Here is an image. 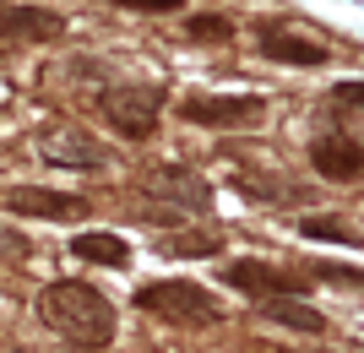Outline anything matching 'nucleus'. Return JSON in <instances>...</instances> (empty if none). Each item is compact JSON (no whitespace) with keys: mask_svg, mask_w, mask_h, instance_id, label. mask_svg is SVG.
<instances>
[{"mask_svg":"<svg viewBox=\"0 0 364 353\" xmlns=\"http://www.w3.org/2000/svg\"><path fill=\"white\" fill-rule=\"evenodd\" d=\"M38 321L71 348H109L114 342V305L92 283H76V277H60L38 293Z\"/></svg>","mask_w":364,"mask_h":353,"instance_id":"nucleus-1","label":"nucleus"},{"mask_svg":"<svg viewBox=\"0 0 364 353\" xmlns=\"http://www.w3.org/2000/svg\"><path fill=\"white\" fill-rule=\"evenodd\" d=\"M136 305L147 310V315H158V321H174V326H213V321H223V310H218L213 293L196 288V283H180V277L147 283V288L136 293Z\"/></svg>","mask_w":364,"mask_h":353,"instance_id":"nucleus-2","label":"nucleus"},{"mask_svg":"<svg viewBox=\"0 0 364 353\" xmlns=\"http://www.w3.org/2000/svg\"><path fill=\"white\" fill-rule=\"evenodd\" d=\"M98 109H104V120L114 125L120 136L141 141V136H152V125H158L164 87H109L104 98H98Z\"/></svg>","mask_w":364,"mask_h":353,"instance_id":"nucleus-3","label":"nucleus"},{"mask_svg":"<svg viewBox=\"0 0 364 353\" xmlns=\"http://www.w3.org/2000/svg\"><path fill=\"white\" fill-rule=\"evenodd\" d=\"M223 283L240 293H256V299H272V293H294L299 299L310 288V277L294 272V266H272V261H234L223 266Z\"/></svg>","mask_w":364,"mask_h":353,"instance_id":"nucleus-4","label":"nucleus"},{"mask_svg":"<svg viewBox=\"0 0 364 353\" xmlns=\"http://www.w3.org/2000/svg\"><path fill=\"white\" fill-rule=\"evenodd\" d=\"M180 114L191 125H240L261 114V98L256 92H191L180 104Z\"/></svg>","mask_w":364,"mask_h":353,"instance_id":"nucleus-5","label":"nucleus"},{"mask_svg":"<svg viewBox=\"0 0 364 353\" xmlns=\"http://www.w3.org/2000/svg\"><path fill=\"white\" fill-rule=\"evenodd\" d=\"M38 158L55 163V169H104L109 153L92 136H82L76 125H60V131H44L38 136Z\"/></svg>","mask_w":364,"mask_h":353,"instance_id":"nucleus-6","label":"nucleus"},{"mask_svg":"<svg viewBox=\"0 0 364 353\" xmlns=\"http://www.w3.org/2000/svg\"><path fill=\"white\" fill-rule=\"evenodd\" d=\"M0 207H11L22 217H87V196H71V190H44V185H22V190H0Z\"/></svg>","mask_w":364,"mask_h":353,"instance_id":"nucleus-7","label":"nucleus"},{"mask_svg":"<svg viewBox=\"0 0 364 353\" xmlns=\"http://www.w3.org/2000/svg\"><path fill=\"white\" fill-rule=\"evenodd\" d=\"M310 163H316L326 180H359L364 174V141H353V136H343V131H326V136H316L310 141Z\"/></svg>","mask_w":364,"mask_h":353,"instance_id":"nucleus-8","label":"nucleus"},{"mask_svg":"<svg viewBox=\"0 0 364 353\" xmlns=\"http://www.w3.org/2000/svg\"><path fill=\"white\" fill-rule=\"evenodd\" d=\"M256 44L267 60H283V65H326L332 60V49L316 44V38H299V33L289 28H277V22H267V28L256 33Z\"/></svg>","mask_w":364,"mask_h":353,"instance_id":"nucleus-9","label":"nucleus"},{"mask_svg":"<svg viewBox=\"0 0 364 353\" xmlns=\"http://www.w3.org/2000/svg\"><path fill=\"white\" fill-rule=\"evenodd\" d=\"M0 33L6 38H60L65 22L55 11H44V6H0Z\"/></svg>","mask_w":364,"mask_h":353,"instance_id":"nucleus-10","label":"nucleus"},{"mask_svg":"<svg viewBox=\"0 0 364 353\" xmlns=\"http://www.w3.org/2000/svg\"><path fill=\"white\" fill-rule=\"evenodd\" d=\"M71 256L76 261H92V266H131V245H125L120 234H76L71 239Z\"/></svg>","mask_w":364,"mask_h":353,"instance_id":"nucleus-11","label":"nucleus"},{"mask_svg":"<svg viewBox=\"0 0 364 353\" xmlns=\"http://www.w3.org/2000/svg\"><path fill=\"white\" fill-rule=\"evenodd\" d=\"M261 310H267L277 326H294V332H310V337H316V332H326V315H321V310H310L304 299H294V293H272Z\"/></svg>","mask_w":364,"mask_h":353,"instance_id":"nucleus-12","label":"nucleus"},{"mask_svg":"<svg viewBox=\"0 0 364 353\" xmlns=\"http://www.w3.org/2000/svg\"><path fill=\"white\" fill-rule=\"evenodd\" d=\"M147 190H152V196H174L180 207H207V201H213V190H207L201 180H191V174H174V169L147 174Z\"/></svg>","mask_w":364,"mask_h":353,"instance_id":"nucleus-13","label":"nucleus"},{"mask_svg":"<svg viewBox=\"0 0 364 353\" xmlns=\"http://www.w3.org/2000/svg\"><path fill=\"white\" fill-rule=\"evenodd\" d=\"M164 250L168 256H218V250H223V234L218 229H185V234H174Z\"/></svg>","mask_w":364,"mask_h":353,"instance_id":"nucleus-14","label":"nucleus"},{"mask_svg":"<svg viewBox=\"0 0 364 353\" xmlns=\"http://www.w3.org/2000/svg\"><path fill=\"white\" fill-rule=\"evenodd\" d=\"M299 234H304V239H337V245H359V234L343 229V217H304Z\"/></svg>","mask_w":364,"mask_h":353,"instance_id":"nucleus-15","label":"nucleus"},{"mask_svg":"<svg viewBox=\"0 0 364 353\" xmlns=\"http://www.w3.org/2000/svg\"><path fill=\"white\" fill-rule=\"evenodd\" d=\"M22 256H28V234L0 223V261H22Z\"/></svg>","mask_w":364,"mask_h":353,"instance_id":"nucleus-16","label":"nucleus"},{"mask_svg":"<svg viewBox=\"0 0 364 353\" xmlns=\"http://www.w3.org/2000/svg\"><path fill=\"white\" fill-rule=\"evenodd\" d=\"M228 16H191V38H228Z\"/></svg>","mask_w":364,"mask_h":353,"instance_id":"nucleus-17","label":"nucleus"},{"mask_svg":"<svg viewBox=\"0 0 364 353\" xmlns=\"http://www.w3.org/2000/svg\"><path fill=\"white\" fill-rule=\"evenodd\" d=\"M120 6H131V11H152V16H168V11H180L185 0H120Z\"/></svg>","mask_w":364,"mask_h":353,"instance_id":"nucleus-18","label":"nucleus"},{"mask_svg":"<svg viewBox=\"0 0 364 353\" xmlns=\"http://www.w3.org/2000/svg\"><path fill=\"white\" fill-rule=\"evenodd\" d=\"M332 92L343 98V104H359V109H364V82H337Z\"/></svg>","mask_w":364,"mask_h":353,"instance_id":"nucleus-19","label":"nucleus"},{"mask_svg":"<svg viewBox=\"0 0 364 353\" xmlns=\"http://www.w3.org/2000/svg\"><path fill=\"white\" fill-rule=\"evenodd\" d=\"M22 353H38V348H22Z\"/></svg>","mask_w":364,"mask_h":353,"instance_id":"nucleus-20","label":"nucleus"}]
</instances>
